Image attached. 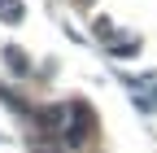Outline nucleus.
I'll return each mask as SVG.
<instances>
[{
    "mask_svg": "<svg viewBox=\"0 0 157 153\" xmlns=\"http://www.w3.org/2000/svg\"><path fill=\"white\" fill-rule=\"evenodd\" d=\"M0 18H22V5L17 0H0Z\"/></svg>",
    "mask_w": 157,
    "mask_h": 153,
    "instance_id": "obj_1",
    "label": "nucleus"
}]
</instances>
